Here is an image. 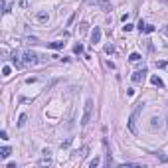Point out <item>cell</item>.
I'll return each instance as SVG.
<instances>
[{
  "mask_svg": "<svg viewBox=\"0 0 168 168\" xmlns=\"http://www.w3.org/2000/svg\"><path fill=\"white\" fill-rule=\"evenodd\" d=\"M141 111H142V103H138L137 105V109L133 111V115L128 117V131H131V133L133 135H137L138 133V128H137V123H138V117H141Z\"/></svg>",
  "mask_w": 168,
  "mask_h": 168,
  "instance_id": "1",
  "label": "cell"
},
{
  "mask_svg": "<svg viewBox=\"0 0 168 168\" xmlns=\"http://www.w3.org/2000/svg\"><path fill=\"white\" fill-rule=\"evenodd\" d=\"M91 113H93V99H87L83 105V117H81V127H87L89 121H91Z\"/></svg>",
  "mask_w": 168,
  "mask_h": 168,
  "instance_id": "2",
  "label": "cell"
},
{
  "mask_svg": "<svg viewBox=\"0 0 168 168\" xmlns=\"http://www.w3.org/2000/svg\"><path fill=\"white\" fill-rule=\"evenodd\" d=\"M22 59H24V65H34V63L38 61V53H34L32 49H28V52L22 53Z\"/></svg>",
  "mask_w": 168,
  "mask_h": 168,
  "instance_id": "3",
  "label": "cell"
},
{
  "mask_svg": "<svg viewBox=\"0 0 168 168\" xmlns=\"http://www.w3.org/2000/svg\"><path fill=\"white\" fill-rule=\"evenodd\" d=\"M144 77H146V69L142 67V69L135 71L133 75H131V79H133V83H142V81H144Z\"/></svg>",
  "mask_w": 168,
  "mask_h": 168,
  "instance_id": "4",
  "label": "cell"
},
{
  "mask_svg": "<svg viewBox=\"0 0 168 168\" xmlns=\"http://www.w3.org/2000/svg\"><path fill=\"white\" fill-rule=\"evenodd\" d=\"M99 40H101V28L95 26V30L91 32V44H93V46H97V44H99Z\"/></svg>",
  "mask_w": 168,
  "mask_h": 168,
  "instance_id": "5",
  "label": "cell"
},
{
  "mask_svg": "<svg viewBox=\"0 0 168 168\" xmlns=\"http://www.w3.org/2000/svg\"><path fill=\"white\" fill-rule=\"evenodd\" d=\"M12 63H14V67H24V59H22V55L18 52L12 53Z\"/></svg>",
  "mask_w": 168,
  "mask_h": 168,
  "instance_id": "6",
  "label": "cell"
},
{
  "mask_svg": "<svg viewBox=\"0 0 168 168\" xmlns=\"http://www.w3.org/2000/svg\"><path fill=\"white\" fill-rule=\"evenodd\" d=\"M97 4L103 8V12H111V2L109 0H97Z\"/></svg>",
  "mask_w": 168,
  "mask_h": 168,
  "instance_id": "7",
  "label": "cell"
},
{
  "mask_svg": "<svg viewBox=\"0 0 168 168\" xmlns=\"http://www.w3.org/2000/svg\"><path fill=\"white\" fill-rule=\"evenodd\" d=\"M160 127H162L160 119H158V117H152V119H150V128H152V131H156V128H160Z\"/></svg>",
  "mask_w": 168,
  "mask_h": 168,
  "instance_id": "8",
  "label": "cell"
},
{
  "mask_svg": "<svg viewBox=\"0 0 168 168\" xmlns=\"http://www.w3.org/2000/svg\"><path fill=\"white\" fill-rule=\"evenodd\" d=\"M36 20H38V22H48L49 14L48 12H38V14H36Z\"/></svg>",
  "mask_w": 168,
  "mask_h": 168,
  "instance_id": "9",
  "label": "cell"
},
{
  "mask_svg": "<svg viewBox=\"0 0 168 168\" xmlns=\"http://www.w3.org/2000/svg\"><path fill=\"white\" fill-rule=\"evenodd\" d=\"M150 83H152V85H156V87H164V81L160 79L158 75H152V77H150Z\"/></svg>",
  "mask_w": 168,
  "mask_h": 168,
  "instance_id": "10",
  "label": "cell"
},
{
  "mask_svg": "<svg viewBox=\"0 0 168 168\" xmlns=\"http://www.w3.org/2000/svg\"><path fill=\"white\" fill-rule=\"evenodd\" d=\"M10 152H12V150H10L8 146H2V148H0V156H2V158H8Z\"/></svg>",
  "mask_w": 168,
  "mask_h": 168,
  "instance_id": "11",
  "label": "cell"
},
{
  "mask_svg": "<svg viewBox=\"0 0 168 168\" xmlns=\"http://www.w3.org/2000/svg\"><path fill=\"white\" fill-rule=\"evenodd\" d=\"M63 46H65V42H52V44H49V48H52V49H61Z\"/></svg>",
  "mask_w": 168,
  "mask_h": 168,
  "instance_id": "12",
  "label": "cell"
},
{
  "mask_svg": "<svg viewBox=\"0 0 168 168\" xmlns=\"http://www.w3.org/2000/svg\"><path fill=\"white\" fill-rule=\"evenodd\" d=\"M141 58H142V55H141V53H137V52H135V53H131V55H128V61H141Z\"/></svg>",
  "mask_w": 168,
  "mask_h": 168,
  "instance_id": "13",
  "label": "cell"
},
{
  "mask_svg": "<svg viewBox=\"0 0 168 168\" xmlns=\"http://www.w3.org/2000/svg\"><path fill=\"white\" fill-rule=\"evenodd\" d=\"M26 121H28V115H24V113H22V115H20V119H18V127L22 128L24 125H26Z\"/></svg>",
  "mask_w": 168,
  "mask_h": 168,
  "instance_id": "14",
  "label": "cell"
},
{
  "mask_svg": "<svg viewBox=\"0 0 168 168\" xmlns=\"http://www.w3.org/2000/svg\"><path fill=\"white\" fill-rule=\"evenodd\" d=\"M85 154H87V146H83V148H79V150H77V152H75V154H73V156H75V158H77V156H79V158H83Z\"/></svg>",
  "mask_w": 168,
  "mask_h": 168,
  "instance_id": "15",
  "label": "cell"
},
{
  "mask_svg": "<svg viewBox=\"0 0 168 168\" xmlns=\"http://www.w3.org/2000/svg\"><path fill=\"white\" fill-rule=\"evenodd\" d=\"M99 164H101V158H99V156H95V158H93L91 162H89V166H91V168H97Z\"/></svg>",
  "mask_w": 168,
  "mask_h": 168,
  "instance_id": "16",
  "label": "cell"
},
{
  "mask_svg": "<svg viewBox=\"0 0 168 168\" xmlns=\"http://www.w3.org/2000/svg\"><path fill=\"white\" fill-rule=\"evenodd\" d=\"M49 164H52V160H49V156H46L44 160H40V162H38V166H49Z\"/></svg>",
  "mask_w": 168,
  "mask_h": 168,
  "instance_id": "17",
  "label": "cell"
},
{
  "mask_svg": "<svg viewBox=\"0 0 168 168\" xmlns=\"http://www.w3.org/2000/svg\"><path fill=\"white\" fill-rule=\"evenodd\" d=\"M87 30H89V24H87V22H83V24L79 26V34H87Z\"/></svg>",
  "mask_w": 168,
  "mask_h": 168,
  "instance_id": "18",
  "label": "cell"
},
{
  "mask_svg": "<svg viewBox=\"0 0 168 168\" xmlns=\"http://www.w3.org/2000/svg\"><path fill=\"white\" fill-rule=\"evenodd\" d=\"M10 71H12V69H10V65H4V67H2V75L8 77V75H10Z\"/></svg>",
  "mask_w": 168,
  "mask_h": 168,
  "instance_id": "19",
  "label": "cell"
},
{
  "mask_svg": "<svg viewBox=\"0 0 168 168\" xmlns=\"http://www.w3.org/2000/svg\"><path fill=\"white\" fill-rule=\"evenodd\" d=\"M73 52H75L77 55H79V53H83V46H81V44H75V48H73Z\"/></svg>",
  "mask_w": 168,
  "mask_h": 168,
  "instance_id": "20",
  "label": "cell"
},
{
  "mask_svg": "<svg viewBox=\"0 0 168 168\" xmlns=\"http://www.w3.org/2000/svg\"><path fill=\"white\" fill-rule=\"evenodd\" d=\"M113 52H115V48H113V44H107V46H105V53H109V55H111V53H113Z\"/></svg>",
  "mask_w": 168,
  "mask_h": 168,
  "instance_id": "21",
  "label": "cell"
},
{
  "mask_svg": "<svg viewBox=\"0 0 168 168\" xmlns=\"http://www.w3.org/2000/svg\"><path fill=\"white\" fill-rule=\"evenodd\" d=\"M69 144H71V137H69V138H65V141H61V144H59V146H61V148H67Z\"/></svg>",
  "mask_w": 168,
  "mask_h": 168,
  "instance_id": "22",
  "label": "cell"
},
{
  "mask_svg": "<svg viewBox=\"0 0 168 168\" xmlns=\"http://www.w3.org/2000/svg\"><path fill=\"white\" fill-rule=\"evenodd\" d=\"M156 67H160V69H166V67H168V61H156Z\"/></svg>",
  "mask_w": 168,
  "mask_h": 168,
  "instance_id": "23",
  "label": "cell"
},
{
  "mask_svg": "<svg viewBox=\"0 0 168 168\" xmlns=\"http://www.w3.org/2000/svg\"><path fill=\"white\" fill-rule=\"evenodd\" d=\"M133 28H135V26H133V24H128V22H125V26H123V30H125V32H131V30H133Z\"/></svg>",
  "mask_w": 168,
  "mask_h": 168,
  "instance_id": "24",
  "label": "cell"
},
{
  "mask_svg": "<svg viewBox=\"0 0 168 168\" xmlns=\"http://www.w3.org/2000/svg\"><path fill=\"white\" fill-rule=\"evenodd\" d=\"M137 28H138V30H141V32H144V28H146V24H144V22H142V20H141V22H138V24H137Z\"/></svg>",
  "mask_w": 168,
  "mask_h": 168,
  "instance_id": "25",
  "label": "cell"
},
{
  "mask_svg": "<svg viewBox=\"0 0 168 168\" xmlns=\"http://www.w3.org/2000/svg\"><path fill=\"white\" fill-rule=\"evenodd\" d=\"M73 20H75V14H71V16L67 18V26H71V24H73Z\"/></svg>",
  "mask_w": 168,
  "mask_h": 168,
  "instance_id": "26",
  "label": "cell"
},
{
  "mask_svg": "<svg viewBox=\"0 0 168 168\" xmlns=\"http://www.w3.org/2000/svg\"><path fill=\"white\" fill-rule=\"evenodd\" d=\"M28 44H38V38H34V36H32V38H28Z\"/></svg>",
  "mask_w": 168,
  "mask_h": 168,
  "instance_id": "27",
  "label": "cell"
},
{
  "mask_svg": "<svg viewBox=\"0 0 168 168\" xmlns=\"http://www.w3.org/2000/svg\"><path fill=\"white\" fill-rule=\"evenodd\" d=\"M144 32H146V34H152V32H154V26H146Z\"/></svg>",
  "mask_w": 168,
  "mask_h": 168,
  "instance_id": "28",
  "label": "cell"
},
{
  "mask_svg": "<svg viewBox=\"0 0 168 168\" xmlns=\"http://www.w3.org/2000/svg\"><path fill=\"white\" fill-rule=\"evenodd\" d=\"M0 138H2V141H6V138H8V133H6V131H2V133H0Z\"/></svg>",
  "mask_w": 168,
  "mask_h": 168,
  "instance_id": "29",
  "label": "cell"
},
{
  "mask_svg": "<svg viewBox=\"0 0 168 168\" xmlns=\"http://www.w3.org/2000/svg\"><path fill=\"white\" fill-rule=\"evenodd\" d=\"M28 6V0H20V8H26Z\"/></svg>",
  "mask_w": 168,
  "mask_h": 168,
  "instance_id": "30",
  "label": "cell"
},
{
  "mask_svg": "<svg viewBox=\"0 0 168 168\" xmlns=\"http://www.w3.org/2000/svg\"><path fill=\"white\" fill-rule=\"evenodd\" d=\"M121 22H128V14H123V16H121Z\"/></svg>",
  "mask_w": 168,
  "mask_h": 168,
  "instance_id": "31",
  "label": "cell"
},
{
  "mask_svg": "<svg viewBox=\"0 0 168 168\" xmlns=\"http://www.w3.org/2000/svg\"><path fill=\"white\" fill-rule=\"evenodd\" d=\"M49 152H52L49 148H44V150H42V154H44V156H49Z\"/></svg>",
  "mask_w": 168,
  "mask_h": 168,
  "instance_id": "32",
  "label": "cell"
},
{
  "mask_svg": "<svg viewBox=\"0 0 168 168\" xmlns=\"http://www.w3.org/2000/svg\"><path fill=\"white\" fill-rule=\"evenodd\" d=\"M87 4H97V0H85Z\"/></svg>",
  "mask_w": 168,
  "mask_h": 168,
  "instance_id": "33",
  "label": "cell"
},
{
  "mask_svg": "<svg viewBox=\"0 0 168 168\" xmlns=\"http://www.w3.org/2000/svg\"><path fill=\"white\" fill-rule=\"evenodd\" d=\"M162 34H164V36H168V26H166V28L162 30Z\"/></svg>",
  "mask_w": 168,
  "mask_h": 168,
  "instance_id": "34",
  "label": "cell"
},
{
  "mask_svg": "<svg viewBox=\"0 0 168 168\" xmlns=\"http://www.w3.org/2000/svg\"><path fill=\"white\" fill-rule=\"evenodd\" d=\"M166 127H168V119H166Z\"/></svg>",
  "mask_w": 168,
  "mask_h": 168,
  "instance_id": "35",
  "label": "cell"
}]
</instances>
